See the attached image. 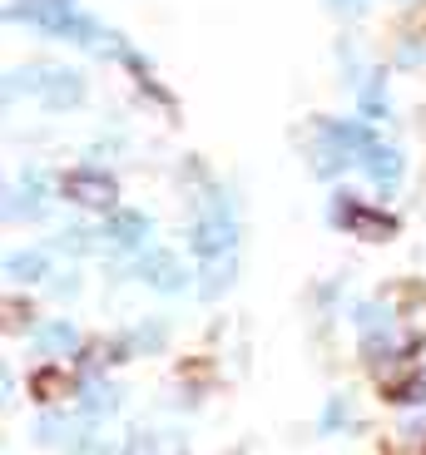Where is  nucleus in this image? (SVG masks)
Segmentation results:
<instances>
[{
    "mask_svg": "<svg viewBox=\"0 0 426 455\" xmlns=\"http://www.w3.org/2000/svg\"><path fill=\"white\" fill-rule=\"evenodd\" d=\"M333 218L342 228H352L358 238H367V243H387L397 233V223L387 213H377V208H362V204H347V194L337 198V208H333Z\"/></svg>",
    "mask_w": 426,
    "mask_h": 455,
    "instance_id": "obj_1",
    "label": "nucleus"
},
{
    "mask_svg": "<svg viewBox=\"0 0 426 455\" xmlns=\"http://www.w3.org/2000/svg\"><path fill=\"white\" fill-rule=\"evenodd\" d=\"M65 198H75V204H84V208H115L119 188H115V179L100 173V169H75L65 179Z\"/></svg>",
    "mask_w": 426,
    "mask_h": 455,
    "instance_id": "obj_2",
    "label": "nucleus"
},
{
    "mask_svg": "<svg viewBox=\"0 0 426 455\" xmlns=\"http://www.w3.org/2000/svg\"><path fill=\"white\" fill-rule=\"evenodd\" d=\"M229 248H233V218L223 208H208L194 223V252L208 262V258H223Z\"/></svg>",
    "mask_w": 426,
    "mask_h": 455,
    "instance_id": "obj_3",
    "label": "nucleus"
},
{
    "mask_svg": "<svg viewBox=\"0 0 426 455\" xmlns=\"http://www.w3.org/2000/svg\"><path fill=\"white\" fill-rule=\"evenodd\" d=\"M15 20H35V25H45V30L65 35L69 20H75V0H25V5H15Z\"/></svg>",
    "mask_w": 426,
    "mask_h": 455,
    "instance_id": "obj_4",
    "label": "nucleus"
},
{
    "mask_svg": "<svg viewBox=\"0 0 426 455\" xmlns=\"http://www.w3.org/2000/svg\"><path fill=\"white\" fill-rule=\"evenodd\" d=\"M139 277H144V283H154L159 292H179L189 273L179 267V258H173V252H149V258L139 262Z\"/></svg>",
    "mask_w": 426,
    "mask_h": 455,
    "instance_id": "obj_5",
    "label": "nucleus"
},
{
    "mask_svg": "<svg viewBox=\"0 0 426 455\" xmlns=\"http://www.w3.org/2000/svg\"><path fill=\"white\" fill-rule=\"evenodd\" d=\"M84 84L80 75H69V69H45V84H40V100L50 104V109H69V104H80Z\"/></svg>",
    "mask_w": 426,
    "mask_h": 455,
    "instance_id": "obj_6",
    "label": "nucleus"
},
{
    "mask_svg": "<svg viewBox=\"0 0 426 455\" xmlns=\"http://www.w3.org/2000/svg\"><path fill=\"white\" fill-rule=\"evenodd\" d=\"M109 243L115 248H139V243L149 238V218L144 213H134V208H119V213H109Z\"/></svg>",
    "mask_w": 426,
    "mask_h": 455,
    "instance_id": "obj_7",
    "label": "nucleus"
},
{
    "mask_svg": "<svg viewBox=\"0 0 426 455\" xmlns=\"http://www.w3.org/2000/svg\"><path fill=\"white\" fill-rule=\"evenodd\" d=\"M362 169H367L382 188H392V183L402 179V154H397V148H387V144H372L367 154H362Z\"/></svg>",
    "mask_w": 426,
    "mask_h": 455,
    "instance_id": "obj_8",
    "label": "nucleus"
},
{
    "mask_svg": "<svg viewBox=\"0 0 426 455\" xmlns=\"http://www.w3.org/2000/svg\"><path fill=\"white\" fill-rule=\"evenodd\" d=\"M35 347H40V352H50V356H60V352H75V347H80V337H75V327H69V322H45V327H35Z\"/></svg>",
    "mask_w": 426,
    "mask_h": 455,
    "instance_id": "obj_9",
    "label": "nucleus"
},
{
    "mask_svg": "<svg viewBox=\"0 0 426 455\" xmlns=\"http://www.w3.org/2000/svg\"><path fill=\"white\" fill-rule=\"evenodd\" d=\"M229 277H233V258H229V252H223V258H208L204 287H198V292H204V297H219L223 287H229Z\"/></svg>",
    "mask_w": 426,
    "mask_h": 455,
    "instance_id": "obj_10",
    "label": "nucleus"
},
{
    "mask_svg": "<svg viewBox=\"0 0 426 455\" xmlns=\"http://www.w3.org/2000/svg\"><path fill=\"white\" fill-rule=\"evenodd\" d=\"M5 273H11L15 283H35V277H45V252H15V258L5 262Z\"/></svg>",
    "mask_w": 426,
    "mask_h": 455,
    "instance_id": "obj_11",
    "label": "nucleus"
},
{
    "mask_svg": "<svg viewBox=\"0 0 426 455\" xmlns=\"http://www.w3.org/2000/svg\"><path fill=\"white\" fill-rule=\"evenodd\" d=\"M30 387H35V396H65V391H75V381H69V376L65 371H35V381H30Z\"/></svg>",
    "mask_w": 426,
    "mask_h": 455,
    "instance_id": "obj_12",
    "label": "nucleus"
},
{
    "mask_svg": "<svg viewBox=\"0 0 426 455\" xmlns=\"http://www.w3.org/2000/svg\"><path fill=\"white\" fill-rule=\"evenodd\" d=\"M362 114H367V119H382V114H387V104H382V84H377V80L362 90Z\"/></svg>",
    "mask_w": 426,
    "mask_h": 455,
    "instance_id": "obj_13",
    "label": "nucleus"
},
{
    "mask_svg": "<svg viewBox=\"0 0 426 455\" xmlns=\"http://www.w3.org/2000/svg\"><path fill=\"white\" fill-rule=\"evenodd\" d=\"M109 406H115V396H109L104 387H90V391H84V411H90V416H104Z\"/></svg>",
    "mask_w": 426,
    "mask_h": 455,
    "instance_id": "obj_14",
    "label": "nucleus"
},
{
    "mask_svg": "<svg viewBox=\"0 0 426 455\" xmlns=\"http://www.w3.org/2000/svg\"><path fill=\"white\" fill-rule=\"evenodd\" d=\"M406 337H412V341H426V302H416V307L406 312Z\"/></svg>",
    "mask_w": 426,
    "mask_h": 455,
    "instance_id": "obj_15",
    "label": "nucleus"
},
{
    "mask_svg": "<svg viewBox=\"0 0 426 455\" xmlns=\"http://www.w3.org/2000/svg\"><path fill=\"white\" fill-rule=\"evenodd\" d=\"M377 322H382V307H377V302H362V307H358V327L362 331H377Z\"/></svg>",
    "mask_w": 426,
    "mask_h": 455,
    "instance_id": "obj_16",
    "label": "nucleus"
},
{
    "mask_svg": "<svg viewBox=\"0 0 426 455\" xmlns=\"http://www.w3.org/2000/svg\"><path fill=\"white\" fill-rule=\"evenodd\" d=\"M333 426H342V401H333V406H327V416H323V431H333Z\"/></svg>",
    "mask_w": 426,
    "mask_h": 455,
    "instance_id": "obj_17",
    "label": "nucleus"
},
{
    "mask_svg": "<svg viewBox=\"0 0 426 455\" xmlns=\"http://www.w3.org/2000/svg\"><path fill=\"white\" fill-rule=\"evenodd\" d=\"M337 11H362V0H333Z\"/></svg>",
    "mask_w": 426,
    "mask_h": 455,
    "instance_id": "obj_18",
    "label": "nucleus"
}]
</instances>
